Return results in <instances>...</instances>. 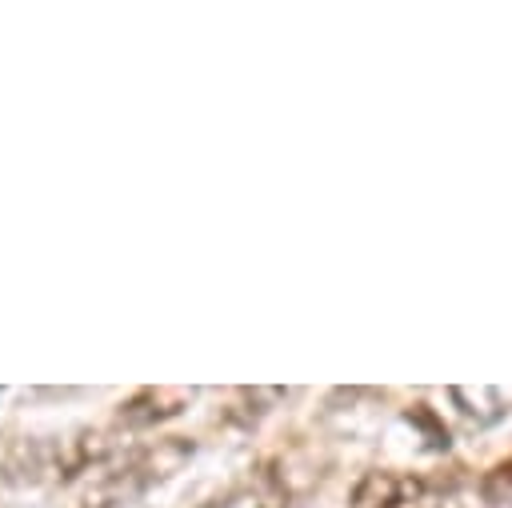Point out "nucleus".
<instances>
[{"label": "nucleus", "instance_id": "nucleus-2", "mask_svg": "<svg viewBox=\"0 0 512 508\" xmlns=\"http://www.w3.org/2000/svg\"><path fill=\"white\" fill-rule=\"evenodd\" d=\"M192 400V392L184 388H140L136 396H128L116 412L120 428H156L164 420H172L176 412H184V404Z\"/></svg>", "mask_w": 512, "mask_h": 508}, {"label": "nucleus", "instance_id": "nucleus-1", "mask_svg": "<svg viewBox=\"0 0 512 508\" xmlns=\"http://www.w3.org/2000/svg\"><path fill=\"white\" fill-rule=\"evenodd\" d=\"M188 456H192V440H184V436L152 440V444L136 448L124 464H116V468H108L100 480H92L88 492L80 496V508H128V504H136L152 484H160V480H168L172 472H180Z\"/></svg>", "mask_w": 512, "mask_h": 508}, {"label": "nucleus", "instance_id": "nucleus-6", "mask_svg": "<svg viewBox=\"0 0 512 508\" xmlns=\"http://www.w3.org/2000/svg\"><path fill=\"white\" fill-rule=\"evenodd\" d=\"M256 508H288V504H280V500H272V504H256Z\"/></svg>", "mask_w": 512, "mask_h": 508}, {"label": "nucleus", "instance_id": "nucleus-4", "mask_svg": "<svg viewBox=\"0 0 512 508\" xmlns=\"http://www.w3.org/2000/svg\"><path fill=\"white\" fill-rule=\"evenodd\" d=\"M108 452H112V440L104 432H88V428L68 440H56L52 444V476L72 480L76 472H88L92 464H100Z\"/></svg>", "mask_w": 512, "mask_h": 508}, {"label": "nucleus", "instance_id": "nucleus-3", "mask_svg": "<svg viewBox=\"0 0 512 508\" xmlns=\"http://www.w3.org/2000/svg\"><path fill=\"white\" fill-rule=\"evenodd\" d=\"M408 496H420V484L400 476V472H364L352 488V504L348 508H404Z\"/></svg>", "mask_w": 512, "mask_h": 508}, {"label": "nucleus", "instance_id": "nucleus-5", "mask_svg": "<svg viewBox=\"0 0 512 508\" xmlns=\"http://www.w3.org/2000/svg\"><path fill=\"white\" fill-rule=\"evenodd\" d=\"M228 504H232V496H228V500H212V504H204V508H228Z\"/></svg>", "mask_w": 512, "mask_h": 508}]
</instances>
